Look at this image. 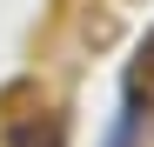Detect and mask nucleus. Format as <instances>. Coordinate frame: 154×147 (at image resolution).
Returning a JSON list of instances; mask_svg holds the SVG:
<instances>
[{
    "label": "nucleus",
    "instance_id": "f03ea898",
    "mask_svg": "<svg viewBox=\"0 0 154 147\" xmlns=\"http://www.w3.org/2000/svg\"><path fill=\"white\" fill-rule=\"evenodd\" d=\"M147 54H154V40H147Z\"/></svg>",
    "mask_w": 154,
    "mask_h": 147
},
{
    "label": "nucleus",
    "instance_id": "f257e3e1",
    "mask_svg": "<svg viewBox=\"0 0 154 147\" xmlns=\"http://www.w3.org/2000/svg\"><path fill=\"white\" fill-rule=\"evenodd\" d=\"M67 134H60V120L54 114H40V120H20V127L7 134V147H60Z\"/></svg>",
    "mask_w": 154,
    "mask_h": 147
}]
</instances>
